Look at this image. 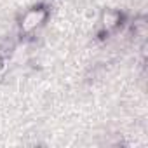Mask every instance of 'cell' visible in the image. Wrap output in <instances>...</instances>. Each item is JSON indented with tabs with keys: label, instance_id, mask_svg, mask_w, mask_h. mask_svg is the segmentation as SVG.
Wrapping results in <instances>:
<instances>
[{
	"label": "cell",
	"instance_id": "obj_1",
	"mask_svg": "<svg viewBox=\"0 0 148 148\" xmlns=\"http://www.w3.org/2000/svg\"><path fill=\"white\" fill-rule=\"evenodd\" d=\"M44 18H45V12H44L42 9H32V11H28V12L25 14L21 26H23L25 32H32V30H35L37 26L42 25Z\"/></svg>",
	"mask_w": 148,
	"mask_h": 148
}]
</instances>
